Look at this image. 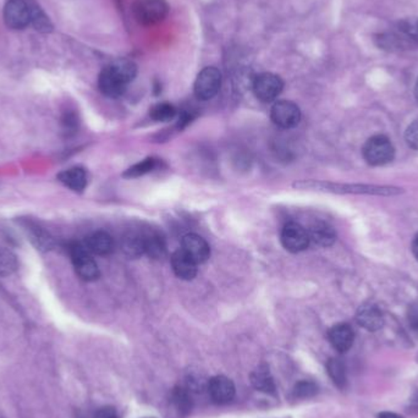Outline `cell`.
<instances>
[{"label": "cell", "instance_id": "484cf974", "mask_svg": "<svg viewBox=\"0 0 418 418\" xmlns=\"http://www.w3.org/2000/svg\"><path fill=\"white\" fill-rule=\"evenodd\" d=\"M328 375L340 389L346 385V370L344 363L338 358H331L327 363Z\"/></svg>", "mask_w": 418, "mask_h": 418}, {"label": "cell", "instance_id": "e0dca14e", "mask_svg": "<svg viewBox=\"0 0 418 418\" xmlns=\"http://www.w3.org/2000/svg\"><path fill=\"white\" fill-rule=\"evenodd\" d=\"M309 241L321 246V247H329L336 242V230L328 223L316 222L307 229Z\"/></svg>", "mask_w": 418, "mask_h": 418}, {"label": "cell", "instance_id": "9a60e30c", "mask_svg": "<svg viewBox=\"0 0 418 418\" xmlns=\"http://www.w3.org/2000/svg\"><path fill=\"white\" fill-rule=\"evenodd\" d=\"M328 336L333 348L341 353H346L351 348L355 339L353 328L346 323H340L334 326L328 333Z\"/></svg>", "mask_w": 418, "mask_h": 418}, {"label": "cell", "instance_id": "d6a6232c", "mask_svg": "<svg viewBox=\"0 0 418 418\" xmlns=\"http://www.w3.org/2000/svg\"><path fill=\"white\" fill-rule=\"evenodd\" d=\"M77 117H76V114L74 113H66L64 117H63V125L65 127L66 130H75L76 127H77Z\"/></svg>", "mask_w": 418, "mask_h": 418}, {"label": "cell", "instance_id": "52a82bcc", "mask_svg": "<svg viewBox=\"0 0 418 418\" xmlns=\"http://www.w3.org/2000/svg\"><path fill=\"white\" fill-rule=\"evenodd\" d=\"M283 80L280 79L278 75L272 73L258 75L253 82L254 96L263 103L274 102L283 92Z\"/></svg>", "mask_w": 418, "mask_h": 418}, {"label": "cell", "instance_id": "f546056e", "mask_svg": "<svg viewBox=\"0 0 418 418\" xmlns=\"http://www.w3.org/2000/svg\"><path fill=\"white\" fill-rule=\"evenodd\" d=\"M171 397H173V402L176 406V409H179V412H181V414L190 412L192 407V400L188 389L178 387V388L174 389Z\"/></svg>", "mask_w": 418, "mask_h": 418}, {"label": "cell", "instance_id": "e575fe53", "mask_svg": "<svg viewBox=\"0 0 418 418\" xmlns=\"http://www.w3.org/2000/svg\"><path fill=\"white\" fill-rule=\"evenodd\" d=\"M192 117L191 113H188V112H183V113L180 114L179 119H178V124H176V127L179 129V130H183L185 127L190 125V122H192Z\"/></svg>", "mask_w": 418, "mask_h": 418}, {"label": "cell", "instance_id": "9c48e42d", "mask_svg": "<svg viewBox=\"0 0 418 418\" xmlns=\"http://www.w3.org/2000/svg\"><path fill=\"white\" fill-rule=\"evenodd\" d=\"M30 4L25 0H9L4 8L5 25L11 30L18 31L30 25Z\"/></svg>", "mask_w": 418, "mask_h": 418}, {"label": "cell", "instance_id": "f1b7e54d", "mask_svg": "<svg viewBox=\"0 0 418 418\" xmlns=\"http://www.w3.org/2000/svg\"><path fill=\"white\" fill-rule=\"evenodd\" d=\"M110 65L113 66V69L118 73L122 79L127 81V83H130L135 80L136 75H137V66H136L134 61L129 60V59H118L114 61Z\"/></svg>", "mask_w": 418, "mask_h": 418}, {"label": "cell", "instance_id": "3957f363", "mask_svg": "<svg viewBox=\"0 0 418 418\" xmlns=\"http://www.w3.org/2000/svg\"><path fill=\"white\" fill-rule=\"evenodd\" d=\"M75 272L85 282H95L100 277V268L85 245L75 242L69 249Z\"/></svg>", "mask_w": 418, "mask_h": 418}, {"label": "cell", "instance_id": "6da1fadb", "mask_svg": "<svg viewBox=\"0 0 418 418\" xmlns=\"http://www.w3.org/2000/svg\"><path fill=\"white\" fill-rule=\"evenodd\" d=\"M299 190H316V191L333 192V193H353V195H375V196H395L402 192V188L394 186H379L365 183H336L304 180L292 185Z\"/></svg>", "mask_w": 418, "mask_h": 418}, {"label": "cell", "instance_id": "60d3db41", "mask_svg": "<svg viewBox=\"0 0 418 418\" xmlns=\"http://www.w3.org/2000/svg\"><path fill=\"white\" fill-rule=\"evenodd\" d=\"M417 28H418V23H417Z\"/></svg>", "mask_w": 418, "mask_h": 418}, {"label": "cell", "instance_id": "4fadbf2b", "mask_svg": "<svg viewBox=\"0 0 418 418\" xmlns=\"http://www.w3.org/2000/svg\"><path fill=\"white\" fill-rule=\"evenodd\" d=\"M196 262L193 261L188 253L179 249L171 254V267L175 275L183 280H192L197 275Z\"/></svg>", "mask_w": 418, "mask_h": 418}, {"label": "cell", "instance_id": "ffe728a7", "mask_svg": "<svg viewBox=\"0 0 418 418\" xmlns=\"http://www.w3.org/2000/svg\"><path fill=\"white\" fill-rule=\"evenodd\" d=\"M377 44L378 47L385 50H390V52H395V50H402V49L409 48L411 43H414V40L409 38L407 36L395 35V33H383L379 35L377 38Z\"/></svg>", "mask_w": 418, "mask_h": 418}, {"label": "cell", "instance_id": "7c38bea8", "mask_svg": "<svg viewBox=\"0 0 418 418\" xmlns=\"http://www.w3.org/2000/svg\"><path fill=\"white\" fill-rule=\"evenodd\" d=\"M181 250L183 252L188 253L197 264L205 263L210 257V247L208 242L197 234H188L183 236L181 241Z\"/></svg>", "mask_w": 418, "mask_h": 418}, {"label": "cell", "instance_id": "1f68e13d", "mask_svg": "<svg viewBox=\"0 0 418 418\" xmlns=\"http://www.w3.org/2000/svg\"><path fill=\"white\" fill-rule=\"evenodd\" d=\"M405 139L409 147L418 151V119L407 127L405 132Z\"/></svg>", "mask_w": 418, "mask_h": 418}, {"label": "cell", "instance_id": "5bb4252c", "mask_svg": "<svg viewBox=\"0 0 418 418\" xmlns=\"http://www.w3.org/2000/svg\"><path fill=\"white\" fill-rule=\"evenodd\" d=\"M356 321L362 328L368 331H377L383 327V314L380 309L372 304H365L358 309Z\"/></svg>", "mask_w": 418, "mask_h": 418}, {"label": "cell", "instance_id": "ab89813d", "mask_svg": "<svg viewBox=\"0 0 418 418\" xmlns=\"http://www.w3.org/2000/svg\"><path fill=\"white\" fill-rule=\"evenodd\" d=\"M144 418H153V417H144Z\"/></svg>", "mask_w": 418, "mask_h": 418}, {"label": "cell", "instance_id": "d6986e66", "mask_svg": "<svg viewBox=\"0 0 418 418\" xmlns=\"http://www.w3.org/2000/svg\"><path fill=\"white\" fill-rule=\"evenodd\" d=\"M144 254L152 259H161L166 256V241L158 232L149 231L144 234Z\"/></svg>", "mask_w": 418, "mask_h": 418}, {"label": "cell", "instance_id": "44dd1931", "mask_svg": "<svg viewBox=\"0 0 418 418\" xmlns=\"http://www.w3.org/2000/svg\"><path fill=\"white\" fill-rule=\"evenodd\" d=\"M251 383L259 392L274 394V379L270 375L269 368L267 366H258L251 373Z\"/></svg>", "mask_w": 418, "mask_h": 418}, {"label": "cell", "instance_id": "ac0fdd59", "mask_svg": "<svg viewBox=\"0 0 418 418\" xmlns=\"http://www.w3.org/2000/svg\"><path fill=\"white\" fill-rule=\"evenodd\" d=\"M58 179L71 191L82 192L87 186V173L83 168L75 166L58 175Z\"/></svg>", "mask_w": 418, "mask_h": 418}, {"label": "cell", "instance_id": "7a4b0ae2", "mask_svg": "<svg viewBox=\"0 0 418 418\" xmlns=\"http://www.w3.org/2000/svg\"><path fill=\"white\" fill-rule=\"evenodd\" d=\"M132 13L139 23L144 26H152L166 18L169 5L166 0H135Z\"/></svg>", "mask_w": 418, "mask_h": 418}, {"label": "cell", "instance_id": "836d02e7", "mask_svg": "<svg viewBox=\"0 0 418 418\" xmlns=\"http://www.w3.org/2000/svg\"><path fill=\"white\" fill-rule=\"evenodd\" d=\"M96 418H119V414L112 406H105L97 411Z\"/></svg>", "mask_w": 418, "mask_h": 418}, {"label": "cell", "instance_id": "277c9868", "mask_svg": "<svg viewBox=\"0 0 418 418\" xmlns=\"http://www.w3.org/2000/svg\"><path fill=\"white\" fill-rule=\"evenodd\" d=\"M395 149L388 137L378 135L370 137L363 147V157L370 166H384L394 159Z\"/></svg>", "mask_w": 418, "mask_h": 418}, {"label": "cell", "instance_id": "f35d334b", "mask_svg": "<svg viewBox=\"0 0 418 418\" xmlns=\"http://www.w3.org/2000/svg\"><path fill=\"white\" fill-rule=\"evenodd\" d=\"M414 96H416V100H418V79L417 82H416V86H414Z\"/></svg>", "mask_w": 418, "mask_h": 418}, {"label": "cell", "instance_id": "7402d4cb", "mask_svg": "<svg viewBox=\"0 0 418 418\" xmlns=\"http://www.w3.org/2000/svg\"><path fill=\"white\" fill-rule=\"evenodd\" d=\"M122 249L129 258H139L144 254V234L127 232L122 237Z\"/></svg>", "mask_w": 418, "mask_h": 418}, {"label": "cell", "instance_id": "83f0119b", "mask_svg": "<svg viewBox=\"0 0 418 418\" xmlns=\"http://www.w3.org/2000/svg\"><path fill=\"white\" fill-rule=\"evenodd\" d=\"M176 114L178 110L174 105L170 103H158L149 112V117L154 122H171L176 117Z\"/></svg>", "mask_w": 418, "mask_h": 418}, {"label": "cell", "instance_id": "603a6c76", "mask_svg": "<svg viewBox=\"0 0 418 418\" xmlns=\"http://www.w3.org/2000/svg\"><path fill=\"white\" fill-rule=\"evenodd\" d=\"M31 20L30 25L35 27L36 31L41 33H49L53 31V23L48 15L41 9L38 5H30Z\"/></svg>", "mask_w": 418, "mask_h": 418}, {"label": "cell", "instance_id": "4dcf8cb0", "mask_svg": "<svg viewBox=\"0 0 418 418\" xmlns=\"http://www.w3.org/2000/svg\"><path fill=\"white\" fill-rule=\"evenodd\" d=\"M317 392H318L317 384L309 380L299 382L294 388V395L299 399H309V397H314Z\"/></svg>", "mask_w": 418, "mask_h": 418}, {"label": "cell", "instance_id": "ba28073f", "mask_svg": "<svg viewBox=\"0 0 418 418\" xmlns=\"http://www.w3.org/2000/svg\"><path fill=\"white\" fill-rule=\"evenodd\" d=\"M280 241L284 249L291 253H299L305 251L309 246V232L305 227H301L297 223H288L282 230Z\"/></svg>", "mask_w": 418, "mask_h": 418}, {"label": "cell", "instance_id": "d4e9b609", "mask_svg": "<svg viewBox=\"0 0 418 418\" xmlns=\"http://www.w3.org/2000/svg\"><path fill=\"white\" fill-rule=\"evenodd\" d=\"M28 232H30L31 241L35 245L36 249L40 251H49L54 247V240L43 229L38 227H28Z\"/></svg>", "mask_w": 418, "mask_h": 418}, {"label": "cell", "instance_id": "8992f818", "mask_svg": "<svg viewBox=\"0 0 418 418\" xmlns=\"http://www.w3.org/2000/svg\"><path fill=\"white\" fill-rule=\"evenodd\" d=\"M270 119L280 129H294L300 124L301 110L290 100H278L270 110Z\"/></svg>", "mask_w": 418, "mask_h": 418}, {"label": "cell", "instance_id": "74e56055", "mask_svg": "<svg viewBox=\"0 0 418 418\" xmlns=\"http://www.w3.org/2000/svg\"><path fill=\"white\" fill-rule=\"evenodd\" d=\"M412 253H414V258L418 261V234L414 239L412 242Z\"/></svg>", "mask_w": 418, "mask_h": 418}, {"label": "cell", "instance_id": "2e32d148", "mask_svg": "<svg viewBox=\"0 0 418 418\" xmlns=\"http://www.w3.org/2000/svg\"><path fill=\"white\" fill-rule=\"evenodd\" d=\"M85 247L97 256H108L114 251V240L105 231H96L85 240Z\"/></svg>", "mask_w": 418, "mask_h": 418}, {"label": "cell", "instance_id": "cb8c5ba5", "mask_svg": "<svg viewBox=\"0 0 418 418\" xmlns=\"http://www.w3.org/2000/svg\"><path fill=\"white\" fill-rule=\"evenodd\" d=\"M158 166V161L156 158H146L144 161L136 163L134 166L129 168V169L122 174L124 178L127 179H136V178H141L144 175L152 173L153 170L156 169Z\"/></svg>", "mask_w": 418, "mask_h": 418}, {"label": "cell", "instance_id": "4316f807", "mask_svg": "<svg viewBox=\"0 0 418 418\" xmlns=\"http://www.w3.org/2000/svg\"><path fill=\"white\" fill-rule=\"evenodd\" d=\"M18 268V257L9 250L0 249V277H9Z\"/></svg>", "mask_w": 418, "mask_h": 418}, {"label": "cell", "instance_id": "30bf717a", "mask_svg": "<svg viewBox=\"0 0 418 418\" xmlns=\"http://www.w3.org/2000/svg\"><path fill=\"white\" fill-rule=\"evenodd\" d=\"M127 85L129 83H127V81L113 69V66H105L104 69L100 71L98 87L104 96L119 98L127 91Z\"/></svg>", "mask_w": 418, "mask_h": 418}, {"label": "cell", "instance_id": "5b68a950", "mask_svg": "<svg viewBox=\"0 0 418 418\" xmlns=\"http://www.w3.org/2000/svg\"><path fill=\"white\" fill-rule=\"evenodd\" d=\"M222 87V73L214 66H208L200 71L195 81L193 91L200 100H212L218 95Z\"/></svg>", "mask_w": 418, "mask_h": 418}, {"label": "cell", "instance_id": "8fae6325", "mask_svg": "<svg viewBox=\"0 0 418 418\" xmlns=\"http://www.w3.org/2000/svg\"><path fill=\"white\" fill-rule=\"evenodd\" d=\"M209 397L217 404H227L235 397V385L225 375H215L207 384Z\"/></svg>", "mask_w": 418, "mask_h": 418}, {"label": "cell", "instance_id": "d590c367", "mask_svg": "<svg viewBox=\"0 0 418 418\" xmlns=\"http://www.w3.org/2000/svg\"><path fill=\"white\" fill-rule=\"evenodd\" d=\"M409 321L411 326L418 331V306L412 307L409 314Z\"/></svg>", "mask_w": 418, "mask_h": 418}, {"label": "cell", "instance_id": "8d00e7d4", "mask_svg": "<svg viewBox=\"0 0 418 418\" xmlns=\"http://www.w3.org/2000/svg\"><path fill=\"white\" fill-rule=\"evenodd\" d=\"M378 418H404L401 417L400 414H394V412H380L378 414Z\"/></svg>", "mask_w": 418, "mask_h": 418}]
</instances>
